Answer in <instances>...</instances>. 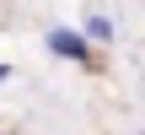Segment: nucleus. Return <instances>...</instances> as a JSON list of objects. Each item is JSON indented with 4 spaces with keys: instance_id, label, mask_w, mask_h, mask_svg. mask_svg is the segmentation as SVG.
Here are the masks:
<instances>
[{
    "instance_id": "obj_1",
    "label": "nucleus",
    "mask_w": 145,
    "mask_h": 135,
    "mask_svg": "<svg viewBox=\"0 0 145 135\" xmlns=\"http://www.w3.org/2000/svg\"><path fill=\"white\" fill-rule=\"evenodd\" d=\"M43 43H48L59 60H70V65H91V43H86L75 27H48V32H43Z\"/></svg>"
},
{
    "instance_id": "obj_2",
    "label": "nucleus",
    "mask_w": 145,
    "mask_h": 135,
    "mask_svg": "<svg viewBox=\"0 0 145 135\" xmlns=\"http://www.w3.org/2000/svg\"><path fill=\"white\" fill-rule=\"evenodd\" d=\"M75 32H81V38H86V43H113V38H118V22H113V16H108V11H86V16H81V27H75Z\"/></svg>"
},
{
    "instance_id": "obj_3",
    "label": "nucleus",
    "mask_w": 145,
    "mask_h": 135,
    "mask_svg": "<svg viewBox=\"0 0 145 135\" xmlns=\"http://www.w3.org/2000/svg\"><path fill=\"white\" fill-rule=\"evenodd\" d=\"M5 76H11V65H5V60H0V81H5Z\"/></svg>"
}]
</instances>
